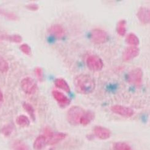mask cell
Returning a JSON list of instances; mask_svg holds the SVG:
<instances>
[{"label": "cell", "instance_id": "obj_6", "mask_svg": "<svg viewBox=\"0 0 150 150\" xmlns=\"http://www.w3.org/2000/svg\"><path fill=\"white\" fill-rule=\"evenodd\" d=\"M87 67L93 71H98L103 68V62L98 56L92 55L89 56L86 61Z\"/></svg>", "mask_w": 150, "mask_h": 150}, {"label": "cell", "instance_id": "obj_20", "mask_svg": "<svg viewBox=\"0 0 150 150\" xmlns=\"http://www.w3.org/2000/svg\"><path fill=\"white\" fill-rule=\"evenodd\" d=\"M126 21L124 20H120L116 25V32L120 36L125 35L126 33Z\"/></svg>", "mask_w": 150, "mask_h": 150}, {"label": "cell", "instance_id": "obj_15", "mask_svg": "<svg viewBox=\"0 0 150 150\" xmlns=\"http://www.w3.org/2000/svg\"><path fill=\"white\" fill-rule=\"evenodd\" d=\"M48 144L47 139L44 135H40L38 136L34 142L33 147L35 150L42 149Z\"/></svg>", "mask_w": 150, "mask_h": 150}, {"label": "cell", "instance_id": "obj_29", "mask_svg": "<svg viewBox=\"0 0 150 150\" xmlns=\"http://www.w3.org/2000/svg\"><path fill=\"white\" fill-rule=\"evenodd\" d=\"M26 7L28 9L31 11H37L39 9V6L38 4H36V3H30L28 5L26 6Z\"/></svg>", "mask_w": 150, "mask_h": 150}, {"label": "cell", "instance_id": "obj_14", "mask_svg": "<svg viewBox=\"0 0 150 150\" xmlns=\"http://www.w3.org/2000/svg\"><path fill=\"white\" fill-rule=\"evenodd\" d=\"M66 136L67 135H66V133L64 132L54 133L53 136L49 140H48V144L50 145H56L64 140L66 138Z\"/></svg>", "mask_w": 150, "mask_h": 150}, {"label": "cell", "instance_id": "obj_2", "mask_svg": "<svg viewBox=\"0 0 150 150\" xmlns=\"http://www.w3.org/2000/svg\"><path fill=\"white\" fill-rule=\"evenodd\" d=\"M84 112V109L78 106H73L70 108L66 114V119L69 123L72 125L80 124V120Z\"/></svg>", "mask_w": 150, "mask_h": 150}, {"label": "cell", "instance_id": "obj_1", "mask_svg": "<svg viewBox=\"0 0 150 150\" xmlns=\"http://www.w3.org/2000/svg\"><path fill=\"white\" fill-rule=\"evenodd\" d=\"M74 85L78 93L82 94H89L95 89V82L94 79L87 74H79L74 79Z\"/></svg>", "mask_w": 150, "mask_h": 150}, {"label": "cell", "instance_id": "obj_9", "mask_svg": "<svg viewBox=\"0 0 150 150\" xmlns=\"http://www.w3.org/2000/svg\"><path fill=\"white\" fill-rule=\"evenodd\" d=\"M140 53V49L137 46H129L125 49L122 58L124 62H129L137 57Z\"/></svg>", "mask_w": 150, "mask_h": 150}, {"label": "cell", "instance_id": "obj_4", "mask_svg": "<svg viewBox=\"0 0 150 150\" xmlns=\"http://www.w3.org/2000/svg\"><path fill=\"white\" fill-rule=\"evenodd\" d=\"M128 81L131 84L139 86L142 83L143 71L141 68H137L131 70L128 74Z\"/></svg>", "mask_w": 150, "mask_h": 150}, {"label": "cell", "instance_id": "obj_7", "mask_svg": "<svg viewBox=\"0 0 150 150\" xmlns=\"http://www.w3.org/2000/svg\"><path fill=\"white\" fill-rule=\"evenodd\" d=\"M52 96L58 105L62 108L67 107L71 103L70 99L67 96L57 90H53L52 91Z\"/></svg>", "mask_w": 150, "mask_h": 150}, {"label": "cell", "instance_id": "obj_11", "mask_svg": "<svg viewBox=\"0 0 150 150\" xmlns=\"http://www.w3.org/2000/svg\"><path fill=\"white\" fill-rule=\"evenodd\" d=\"M137 16L139 20L143 24L150 23V9L140 7L137 12Z\"/></svg>", "mask_w": 150, "mask_h": 150}, {"label": "cell", "instance_id": "obj_19", "mask_svg": "<svg viewBox=\"0 0 150 150\" xmlns=\"http://www.w3.org/2000/svg\"><path fill=\"white\" fill-rule=\"evenodd\" d=\"M12 150H30L29 146L21 140H16L12 143Z\"/></svg>", "mask_w": 150, "mask_h": 150}, {"label": "cell", "instance_id": "obj_24", "mask_svg": "<svg viewBox=\"0 0 150 150\" xmlns=\"http://www.w3.org/2000/svg\"><path fill=\"white\" fill-rule=\"evenodd\" d=\"M0 14L4 15L7 19H9L10 20L16 21L17 20H19L18 16H16L14 13L10 12H4V11H3L1 9H0Z\"/></svg>", "mask_w": 150, "mask_h": 150}, {"label": "cell", "instance_id": "obj_27", "mask_svg": "<svg viewBox=\"0 0 150 150\" xmlns=\"http://www.w3.org/2000/svg\"><path fill=\"white\" fill-rule=\"evenodd\" d=\"M7 39L10 41H11V42H14L15 43H20L23 40L22 37L20 35H17V34H15V35H12L8 37Z\"/></svg>", "mask_w": 150, "mask_h": 150}, {"label": "cell", "instance_id": "obj_13", "mask_svg": "<svg viewBox=\"0 0 150 150\" xmlns=\"http://www.w3.org/2000/svg\"><path fill=\"white\" fill-rule=\"evenodd\" d=\"M95 114L91 111H85L80 120V124L83 126H86L94 120Z\"/></svg>", "mask_w": 150, "mask_h": 150}, {"label": "cell", "instance_id": "obj_8", "mask_svg": "<svg viewBox=\"0 0 150 150\" xmlns=\"http://www.w3.org/2000/svg\"><path fill=\"white\" fill-rule=\"evenodd\" d=\"M111 111L116 114H118L126 118H129L134 114L131 108L121 105H114L111 107Z\"/></svg>", "mask_w": 150, "mask_h": 150}, {"label": "cell", "instance_id": "obj_17", "mask_svg": "<svg viewBox=\"0 0 150 150\" xmlns=\"http://www.w3.org/2000/svg\"><path fill=\"white\" fill-rule=\"evenodd\" d=\"M16 123L22 128L28 127L30 125V120L26 115H20L15 120Z\"/></svg>", "mask_w": 150, "mask_h": 150}, {"label": "cell", "instance_id": "obj_3", "mask_svg": "<svg viewBox=\"0 0 150 150\" xmlns=\"http://www.w3.org/2000/svg\"><path fill=\"white\" fill-rule=\"evenodd\" d=\"M21 88L25 94L31 95L36 93L37 89V85L34 79L31 77H27L21 80Z\"/></svg>", "mask_w": 150, "mask_h": 150}, {"label": "cell", "instance_id": "obj_18", "mask_svg": "<svg viewBox=\"0 0 150 150\" xmlns=\"http://www.w3.org/2000/svg\"><path fill=\"white\" fill-rule=\"evenodd\" d=\"M126 43L131 46H137L140 43L138 37L134 33H129L126 37Z\"/></svg>", "mask_w": 150, "mask_h": 150}, {"label": "cell", "instance_id": "obj_5", "mask_svg": "<svg viewBox=\"0 0 150 150\" xmlns=\"http://www.w3.org/2000/svg\"><path fill=\"white\" fill-rule=\"evenodd\" d=\"M90 38L94 43L100 45L106 42L108 39V35L104 30L95 29L91 32Z\"/></svg>", "mask_w": 150, "mask_h": 150}, {"label": "cell", "instance_id": "obj_16", "mask_svg": "<svg viewBox=\"0 0 150 150\" xmlns=\"http://www.w3.org/2000/svg\"><path fill=\"white\" fill-rule=\"evenodd\" d=\"M54 85L56 87H57V88L64 91L66 93H70V88L68 84V83L66 82V81L64 79H62V78L56 79L54 81Z\"/></svg>", "mask_w": 150, "mask_h": 150}, {"label": "cell", "instance_id": "obj_25", "mask_svg": "<svg viewBox=\"0 0 150 150\" xmlns=\"http://www.w3.org/2000/svg\"><path fill=\"white\" fill-rule=\"evenodd\" d=\"M20 50L26 55H31V53H32L31 48L28 44L24 43V44H22L21 45H20Z\"/></svg>", "mask_w": 150, "mask_h": 150}, {"label": "cell", "instance_id": "obj_28", "mask_svg": "<svg viewBox=\"0 0 150 150\" xmlns=\"http://www.w3.org/2000/svg\"><path fill=\"white\" fill-rule=\"evenodd\" d=\"M35 74L37 79L40 81H41L44 79V71L43 69L40 67H37L35 69Z\"/></svg>", "mask_w": 150, "mask_h": 150}, {"label": "cell", "instance_id": "obj_21", "mask_svg": "<svg viewBox=\"0 0 150 150\" xmlns=\"http://www.w3.org/2000/svg\"><path fill=\"white\" fill-rule=\"evenodd\" d=\"M23 107L24 108V110H25L29 115L31 117V118L34 120L36 119V115H35V110L34 109L33 106L29 103L27 102H24L23 103Z\"/></svg>", "mask_w": 150, "mask_h": 150}, {"label": "cell", "instance_id": "obj_23", "mask_svg": "<svg viewBox=\"0 0 150 150\" xmlns=\"http://www.w3.org/2000/svg\"><path fill=\"white\" fill-rule=\"evenodd\" d=\"M114 150H132L131 146L124 142H117L114 145Z\"/></svg>", "mask_w": 150, "mask_h": 150}, {"label": "cell", "instance_id": "obj_26", "mask_svg": "<svg viewBox=\"0 0 150 150\" xmlns=\"http://www.w3.org/2000/svg\"><path fill=\"white\" fill-rule=\"evenodd\" d=\"M13 131V127L10 125H7L4 126L2 129L1 132L3 135L5 136H9Z\"/></svg>", "mask_w": 150, "mask_h": 150}, {"label": "cell", "instance_id": "obj_30", "mask_svg": "<svg viewBox=\"0 0 150 150\" xmlns=\"http://www.w3.org/2000/svg\"><path fill=\"white\" fill-rule=\"evenodd\" d=\"M4 100V96H3V94L1 92V91L0 90V102H2Z\"/></svg>", "mask_w": 150, "mask_h": 150}, {"label": "cell", "instance_id": "obj_22", "mask_svg": "<svg viewBox=\"0 0 150 150\" xmlns=\"http://www.w3.org/2000/svg\"><path fill=\"white\" fill-rule=\"evenodd\" d=\"M9 63L3 57L0 55V72L6 73L9 70Z\"/></svg>", "mask_w": 150, "mask_h": 150}, {"label": "cell", "instance_id": "obj_10", "mask_svg": "<svg viewBox=\"0 0 150 150\" xmlns=\"http://www.w3.org/2000/svg\"><path fill=\"white\" fill-rule=\"evenodd\" d=\"M94 132L95 136L101 140H106L111 136V131L105 127L96 126L94 128Z\"/></svg>", "mask_w": 150, "mask_h": 150}, {"label": "cell", "instance_id": "obj_12", "mask_svg": "<svg viewBox=\"0 0 150 150\" xmlns=\"http://www.w3.org/2000/svg\"><path fill=\"white\" fill-rule=\"evenodd\" d=\"M48 32L57 38H61L65 34V30L60 24H54L48 29Z\"/></svg>", "mask_w": 150, "mask_h": 150}]
</instances>
